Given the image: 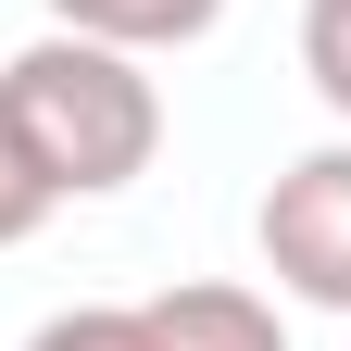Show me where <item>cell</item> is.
Here are the masks:
<instances>
[{
	"label": "cell",
	"mask_w": 351,
	"mask_h": 351,
	"mask_svg": "<svg viewBox=\"0 0 351 351\" xmlns=\"http://www.w3.org/2000/svg\"><path fill=\"white\" fill-rule=\"evenodd\" d=\"M0 101L38 138L63 201H113L163 163V75L113 38H75V25H38L13 63H0Z\"/></svg>",
	"instance_id": "cell-1"
},
{
	"label": "cell",
	"mask_w": 351,
	"mask_h": 351,
	"mask_svg": "<svg viewBox=\"0 0 351 351\" xmlns=\"http://www.w3.org/2000/svg\"><path fill=\"white\" fill-rule=\"evenodd\" d=\"M251 251L276 301H314V314H351V125L314 151H289L251 201Z\"/></svg>",
	"instance_id": "cell-2"
},
{
	"label": "cell",
	"mask_w": 351,
	"mask_h": 351,
	"mask_svg": "<svg viewBox=\"0 0 351 351\" xmlns=\"http://www.w3.org/2000/svg\"><path fill=\"white\" fill-rule=\"evenodd\" d=\"M151 339L163 351H289V314H276V289L176 276V289H151Z\"/></svg>",
	"instance_id": "cell-3"
},
{
	"label": "cell",
	"mask_w": 351,
	"mask_h": 351,
	"mask_svg": "<svg viewBox=\"0 0 351 351\" xmlns=\"http://www.w3.org/2000/svg\"><path fill=\"white\" fill-rule=\"evenodd\" d=\"M51 25H75V38H113V51H201L213 25H226V0H38Z\"/></svg>",
	"instance_id": "cell-4"
},
{
	"label": "cell",
	"mask_w": 351,
	"mask_h": 351,
	"mask_svg": "<svg viewBox=\"0 0 351 351\" xmlns=\"http://www.w3.org/2000/svg\"><path fill=\"white\" fill-rule=\"evenodd\" d=\"M51 213H63V189H51V163H38V138L13 125V101H0V251H25Z\"/></svg>",
	"instance_id": "cell-5"
},
{
	"label": "cell",
	"mask_w": 351,
	"mask_h": 351,
	"mask_svg": "<svg viewBox=\"0 0 351 351\" xmlns=\"http://www.w3.org/2000/svg\"><path fill=\"white\" fill-rule=\"evenodd\" d=\"M25 351H163V339H151V301H63Z\"/></svg>",
	"instance_id": "cell-6"
},
{
	"label": "cell",
	"mask_w": 351,
	"mask_h": 351,
	"mask_svg": "<svg viewBox=\"0 0 351 351\" xmlns=\"http://www.w3.org/2000/svg\"><path fill=\"white\" fill-rule=\"evenodd\" d=\"M301 75H314V101L351 125V0H301Z\"/></svg>",
	"instance_id": "cell-7"
}]
</instances>
